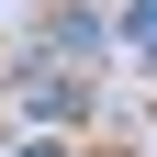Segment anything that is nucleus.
<instances>
[{"mask_svg": "<svg viewBox=\"0 0 157 157\" xmlns=\"http://www.w3.org/2000/svg\"><path fill=\"white\" fill-rule=\"evenodd\" d=\"M124 45H135V56H157V0H135V11H124Z\"/></svg>", "mask_w": 157, "mask_h": 157, "instance_id": "f257e3e1", "label": "nucleus"}, {"mask_svg": "<svg viewBox=\"0 0 157 157\" xmlns=\"http://www.w3.org/2000/svg\"><path fill=\"white\" fill-rule=\"evenodd\" d=\"M11 157H67V146H11Z\"/></svg>", "mask_w": 157, "mask_h": 157, "instance_id": "f03ea898", "label": "nucleus"}]
</instances>
